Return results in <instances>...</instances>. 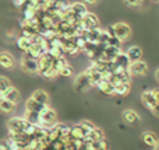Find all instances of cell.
Here are the masks:
<instances>
[{
    "instance_id": "obj_7",
    "label": "cell",
    "mask_w": 159,
    "mask_h": 150,
    "mask_svg": "<svg viewBox=\"0 0 159 150\" xmlns=\"http://www.w3.org/2000/svg\"><path fill=\"white\" fill-rule=\"evenodd\" d=\"M129 72L131 76H145L147 72H148V65L143 60H137V62H131L129 66Z\"/></svg>"
},
{
    "instance_id": "obj_10",
    "label": "cell",
    "mask_w": 159,
    "mask_h": 150,
    "mask_svg": "<svg viewBox=\"0 0 159 150\" xmlns=\"http://www.w3.org/2000/svg\"><path fill=\"white\" fill-rule=\"evenodd\" d=\"M141 139H143V142L145 143L147 146H149V148L155 149L159 145V139H158V136L154 133V132H149V131L144 132V133L141 135Z\"/></svg>"
},
{
    "instance_id": "obj_19",
    "label": "cell",
    "mask_w": 159,
    "mask_h": 150,
    "mask_svg": "<svg viewBox=\"0 0 159 150\" xmlns=\"http://www.w3.org/2000/svg\"><path fill=\"white\" fill-rule=\"evenodd\" d=\"M70 138L71 140H84L85 139V132L82 131V128L80 125H74V126H70Z\"/></svg>"
},
{
    "instance_id": "obj_16",
    "label": "cell",
    "mask_w": 159,
    "mask_h": 150,
    "mask_svg": "<svg viewBox=\"0 0 159 150\" xmlns=\"http://www.w3.org/2000/svg\"><path fill=\"white\" fill-rule=\"evenodd\" d=\"M48 105H42V104H38L35 100H32V98H28L27 103H25V111H32V112H38V114H41L42 111H43L45 108H46Z\"/></svg>"
},
{
    "instance_id": "obj_34",
    "label": "cell",
    "mask_w": 159,
    "mask_h": 150,
    "mask_svg": "<svg viewBox=\"0 0 159 150\" xmlns=\"http://www.w3.org/2000/svg\"><path fill=\"white\" fill-rule=\"evenodd\" d=\"M152 95H154V98H155V101L159 104V89H155V90H152Z\"/></svg>"
},
{
    "instance_id": "obj_22",
    "label": "cell",
    "mask_w": 159,
    "mask_h": 150,
    "mask_svg": "<svg viewBox=\"0 0 159 150\" xmlns=\"http://www.w3.org/2000/svg\"><path fill=\"white\" fill-rule=\"evenodd\" d=\"M127 56H129L130 62H137L141 60V56H143V51L140 46H131L127 51Z\"/></svg>"
},
{
    "instance_id": "obj_17",
    "label": "cell",
    "mask_w": 159,
    "mask_h": 150,
    "mask_svg": "<svg viewBox=\"0 0 159 150\" xmlns=\"http://www.w3.org/2000/svg\"><path fill=\"white\" fill-rule=\"evenodd\" d=\"M16 107H17V104L0 97V112H3V114H13L16 111Z\"/></svg>"
},
{
    "instance_id": "obj_6",
    "label": "cell",
    "mask_w": 159,
    "mask_h": 150,
    "mask_svg": "<svg viewBox=\"0 0 159 150\" xmlns=\"http://www.w3.org/2000/svg\"><path fill=\"white\" fill-rule=\"evenodd\" d=\"M91 80H89V76H88L87 72L81 73L75 77L74 80V89L77 90L78 93H82V91H87L88 89H91Z\"/></svg>"
},
{
    "instance_id": "obj_13",
    "label": "cell",
    "mask_w": 159,
    "mask_h": 150,
    "mask_svg": "<svg viewBox=\"0 0 159 150\" xmlns=\"http://www.w3.org/2000/svg\"><path fill=\"white\" fill-rule=\"evenodd\" d=\"M96 89H98L99 91H102L103 94H107V95H115V94H116L115 86H113L112 83H109L107 80H103V79H102V80L98 83Z\"/></svg>"
},
{
    "instance_id": "obj_14",
    "label": "cell",
    "mask_w": 159,
    "mask_h": 150,
    "mask_svg": "<svg viewBox=\"0 0 159 150\" xmlns=\"http://www.w3.org/2000/svg\"><path fill=\"white\" fill-rule=\"evenodd\" d=\"M70 11H71L73 14H74L75 17H78L80 20L82 18V17L85 16V14L88 13V10H87V7H85V4L84 3H73V4H70Z\"/></svg>"
},
{
    "instance_id": "obj_21",
    "label": "cell",
    "mask_w": 159,
    "mask_h": 150,
    "mask_svg": "<svg viewBox=\"0 0 159 150\" xmlns=\"http://www.w3.org/2000/svg\"><path fill=\"white\" fill-rule=\"evenodd\" d=\"M17 46L20 48V51H22L24 53H27L28 51L31 49V46H32V44H31V38L20 35L18 38H17Z\"/></svg>"
},
{
    "instance_id": "obj_4",
    "label": "cell",
    "mask_w": 159,
    "mask_h": 150,
    "mask_svg": "<svg viewBox=\"0 0 159 150\" xmlns=\"http://www.w3.org/2000/svg\"><path fill=\"white\" fill-rule=\"evenodd\" d=\"M80 25L84 28V31H91V30H95V28L99 27V20L93 13H89V11H88V13L81 18Z\"/></svg>"
},
{
    "instance_id": "obj_5",
    "label": "cell",
    "mask_w": 159,
    "mask_h": 150,
    "mask_svg": "<svg viewBox=\"0 0 159 150\" xmlns=\"http://www.w3.org/2000/svg\"><path fill=\"white\" fill-rule=\"evenodd\" d=\"M20 65H21L22 70L25 73H30V75H36L38 73V62H36V59L24 55L21 58V60H20Z\"/></svg>"
},
{
    "instance_id": "obj_37",
    "label": "cell",
    "mask_w": 159,
    "mask_h": 150,
    "mask_svg": "<svg viewBox=\"0 0 159 150\" xmlns=\"http://www.w3.org/2000/svg\"><path fill=\"white\" fill-rule=\"evenodd\" d=\"M85 3H88V4H95V3H98L99 0H84Z\"/></svg>"
},
{
    "instance_id": "obj_41",
    "label": "cell",
    "mask_w": 159,
    "mask_h": 150,
    "mask_svg": "<svg viewBox=\"0 0 159 150\" xmlns=\"http://www.w3.org/2000/svg\"><path fill=\"white\" fill-rule=\"evenodd\" d=\"M154 2H157V0H154Z\"/></svg>"
},
{
    "instance_id": "obj_12",
    "label": "cell",
    "mask_w": 159,
    "mask_h": 150,
    "mask_svg": "<svg viewBox=\"0 0 159 150\" xmlns=\"http://www.w3.org/2000/svg\"><path fill=\"white\" fill-rule=\"evenodd\" d=\"M31 98L35 100L38 104H42V105H48V103H49V94L42 89L35 90V91L32 93V95H31Z\"/></svg>"
},
{
    "instance_id": "obj_15",
    "label": "cell",
    "mask_w": 159,
    "mask_h": 150,
    "mask_svg": "<svg viewBox=\"0 0 159 150\" xmlns=\"http://www.w3.org/2000/svg\"><path fill=\"white\" fill-rule=\"evenodd\" d=\"M141 103H143V105L148 109L154 108L157 101H155L154 95H152V91H144L143 94H141Z\"/></svg>"
},
{
    "instance_id": "obj_8",
    "label": "cell",
    "mask_w": 159,
    "mask_h": 150,
    "mask_svg": "<svg viewBox=\"0 0 159 150\" xmlns=\"http://www.w3.org/2000/svg\"><path fill=\"white\" fill-rule=\"evenodd\" d=\"M53 59H55V58H53L49 52L43 53L42 56H39V58L36 59V62H38V75H42L45 70H48V69H50V67H52Z\"/></svg>"
},
{
    "instance_id": "obj_25",
    "label": "cell",
    "mask_w": 159,
    "mask_h": 150,
    "mask_svg": "<svg viewBox=\"0 0 159 150\" xmlns=\"http://www.w3.org/2000/svg\"><path fill=\"white\" fill-rule=\"evenodd\" d=\"M67 60L64 59V56L63 58H56V59H53V65H52V67L56 70L57 73H60V70L63 69V67H66L67 66Z\"/></svg>"
},
{
    "instance_id": "obj_29",
    "label": "cell",
    "mask_w": 159,
    "mask_h": 150,
    "mask_svg": "<svg viewBox=\"0 0 159 150\" xmlns=\"http://www.w3.org/2000/svg\"><path fill=\"white\" fill-rule=\"evenodd\" d=\"M41 76H42V77H45V79H55V77H57V76H59V73L56 72L53 67H50V69L45 70Z\"/></svg>"
},
{
    "instance_id": "obj_18",
    "label": "cell",
    "mask_w": 159,
    "mask_h": 150,
    "mask_svg": "<svg viewBox=\"0 0 159 150\" xmlns=\"http://www.w3.org/2000/svg\"><path fill=\"white\" fill-rule=\"evenodd\" d=\"M101 139H105L103 132H102V129L95 128L93 131L88 132L84 140H85V142H92V143H95V142H98V140H101Z\"/></svg>"
},
{
    "instance_id": "obj_20",
    "label": "cell",
    "mask_w": 159,
    "mask_h": 150,
    "mask_svg": "<svg viewBox=\"0 0 159 150\" xmlns=\"http://www.w3.org/2000/svg\"><path fill=\"white\" fill-rule=\"evenodd\" d=\"M123 119L129 125H135L140 121V117H138V114L134 109H126V111H123Z\"/></svg>"
},
{
    "instance_id": "obj_36",
    "label": "cell",
    "mask_w": 159,
    "mask_h": 150,
    "mask_svg": "<svg viewBox=\"0 0 159 150\" xmlns=\"http://www.w3.org/2000/svg\"><path fill=\"white\" fill-rule=\"evenodd\" d=\"M151 111H152V112H154V114H155V115H157V117H159V104H158V103H157V104H155V107H154V108H152V109H151Z\"/></svg>"
},
{
    "instance_id": "obj_24",
    "label": "cell",
    "mask_w": 159,
    "mask_h": 150,
    "mask_svg": "<svg viewBox=\"0 0 159 150\" xmlns=\"http://www.w3.org/2000/svg\"><path fill=\"white\" fill-rule=\"evenodd\" d=\"M115 62L116 65H119L120 67H124V69H129V66H130V59H129V56H127V53H123V52H120L117 55V58L115 59Z\"/></svg>"
},
{
    "instance_id": "obj_33",
    "label": "cell",
    "mask_w": 159,
    "mask_h": 150,
    "mask_svg": "<svg viewBox=\"0 0 159 150\" xmlns=\"http://www.w3.org/2000/svg\"><path fill=\"white\" fill-rule=\"evenodd\" d=\"M124 3L130 7H138V6L143 4V0H124Z\"/></svg>"
},
{
    "instance_id": "obj_31",
    "label": "cell",
    "mask_w": 159,
    "mask_h": 150,
    "mask_svg": "<svg viewBox=\"0 0 159 150\" xmlns=\"http://www.w3.org/2000/svg\"><path fill=\"white\" fill-rule=\"evenodd\" d=\"M73 67L70 66V65H67L66 67H63V69L60 70V73H59V76H63V77H70V76L73 75Z\"/></svg>"
},
{
    "instance_id": "obj_39",
    "label": "cell",
    "mask_w": 159,
    "mask_h": 150,
    "mask_svg": "<svg viewBox=\"0 0 159 150\" xmlns=\"http://www.w3.org/2000/svg\"><path fill=\"white\" fill-rule=\"evenodd\" d=\"M155 79H157V81H159V69H157V72H155Z\"/></svg>"
},
{
    "instance_id": "obj_27",
    "label": "cell",
    "mask_w": 159,
    "mask_h": 150,
    "mask_svg": "<svg viewBox=\"0 0 159 150\" xmlns=\"http://www.w3.org/2000/svg\"><path fill=\"white\" fill-rule=\"evenodd\" d=\"M13 84H11L10 79L6 77V76H0V97H2V94L6 91V90L8 89V87H11Z\"/></svg>"
},
{
    "instance_id": "obj_9",
    "label": "cell",
    "mask_w": 159,
    "mask_h": 150,
    "mask_svg": "<svg viewBox=\"0 0 159 150\" xmlns=\"http://www.w3.org/2000/svg\"><path fill=\"white\" fill-rule=\"evenodd\" d=\"M16 65V59H14L13 53L7 52V51H2L0 52V67L3 69H11Z\"/></svg>"
},
{
    "instance_id": "obj_38",
    "label": "cell",
    "mask_w": 159,
    "mask_h": 150,
    "mask_svg": "<svg viewBox=\"0 0 159 150\" xmlns=\"http://www.w3.org/2000/svg\"><path fill=\"white\" fill-rule=\"evenodd\" d=\"M0 150H8V149H7V146H6V143H4V142H2V143H0Z\"/></svg>"
},
{
    "instance_id": "obj_2",
    "label": "cell",
    "mask_w": 159,
    "mask_h": 150,
    "mask_svg": "<svg viewBox=\"0 0 159 150\" xmlns=\"http://www.w3.org/2000/svg\"><path fill=\"white\" fill-rule=\"evenodd\" d=\"M56 121H57V114H56L55 109H52L49 105L39 114V126L52 128L56 123Z\"/></svg>"
},
{
    "instance_id": "obj_28",
    "label": "cell",
    "mask_w": 159,
    "mask_h": 150,
    "mask_svg": "<svg viewBox=\"0 0 159 150\" xmlns=\"http://www.w3.org/2000/svg\"><path fill=\"white\" fill-rule=\"evenodd\" d=\"M80 126H81L82 128V131L85 132V133H88V132H91V131H93V129L96 128L95 125H93L92 122H91V121H81V122L78 123ZM85 136H87V135H85Z\"/></svg>"
},
{
    "instance_id": "obj_11",
    "label": "cell",
    "mask_w": 159,
    "mask_h": 150,
    "mask_svg": "<svg viewBox=\"0 0 159 150\" xmlns=\"http://www.w3.org/2000/svg\"><path fill=\"white\" fill-rule=\"evenodd\" d=\"M2 97L6 98V100H8V101H11V103L17 104V103H18V100H20V91H18V89H17V87L11 86V87H8L4 93H3Z\"/></svg>"
},
{
    "instance_id": "obj_30",
    "label": "cell",
    "mask_w": 159,
    "mask_h": 150,
    "mask_svg": "<svg viewBox=\"0 0 159 150\" xmlns=\"http://www.w3.org/2000/svg\"><path fill=\"white\" fill-rule=\"evenodd\" d=\"M96 150H109V142L106 139H101L98 142H95Z\"/></svg>"
},
{
    "instance_id": "obj_26",
    "label": "cell",
    "mask_w": 159,
    "mask_h": 150,
    "mask_svg": "<svg viewBox=\"0 0 159 150\" xmlns=\"http://www.w3.org/2000/svg\"><path fill=\"white\" fill-rule=\"evenodd\" d=\"M116 89V94L117 95H126L130 93V83H124V81H121L120 84H117V86L115 87Z\"/></svg>"
},
{
    "instance_id": "obj_32",
    "label": "cell",
    "mask_w": 159,
    "mask_h": 150,
    "mask_svg": "<svg viewBox=\"0 0 159 150\" xmlns=\"http://www.w3.org/2000/svg\"><path fill=\"white\" fill-rule=\"evenodd\" d=\"M121 45V41L117 39L116 36H110L109 41H107V46H113V48H120Z\"/></svg>"
},
{
    "instance_id": "obj_23",
    "label": "cell",
    "mask_w": 159,
    "mask_h": 150,
    "mask_svg": "<svg viewBox=\"0 0 159 150\" xmlns=\"http://www.w3.org/2000/svg\"><path fill=\"white\" fill-rule=\"evenodd\" d=\"M24 118L28 123L31 125H35V126H39V114L38 112H32V111H25L24 114Z\"/></svg>"
},
{
    "instance_id": "obj_35",
    "label": "cell",
    "mask_w": 159,
    "mask_h": 150,
    "mask_svg": "<svg viewBox=\"0 0 159 150\" xmlns=\"http://www.w3.org/2000/svg\"><path fill=\"white\" fill-rule=\"evenodd\" d=\"M14 4H16L17 7H24L25 0H14Z\"/></svg>"
},
{
    "instance_id": "obj_1",
    "label": "cell",
    "mask_w": 159,
    "mask_h": 150,
    "mask_svg": "<svg viewBox=\"0 0 159 150\" xmlns=\"http://www.w3.org/2000/svg\"><path fill=\"white\" fill-rule=\"evenodd\" d=\"M27 126H28V122L22 117H11L7 121V128H8V135L10 136L22 135Z\"/></svg>"
},
{
    "instance_id": "obj_3",
    "label": "cell",
    "mask_w": 159,
    "mask_h": 150,
    "mask_svg": "<svg viewBox=\"0 0 159 150\" xmlns=\"http://www.w3.org/2000/svg\"><path fill=\"white\" fill-rule=\"evenodd\" d=\"M110 30H112L113 35L117 39H120L121 42L127 41L130 38V35H131V28L126 22H116V24H113L110 27Z\"/></svg>"
},
{
    "instance_id": "obj_40",
    "label": "cell",
    "mask_w": 159,
    "mask_h": 150,
    "mask_svg": "<svg viewBox=\"0 0 159 150\" xmlns=\"http://www.w3.org/2000/svg\"><path fill=\"white\" fill-rule=\"evenodd\" d=\"M155 150H159V145L157 146V148H155Z\"/></svg>"
}]
</instances>
